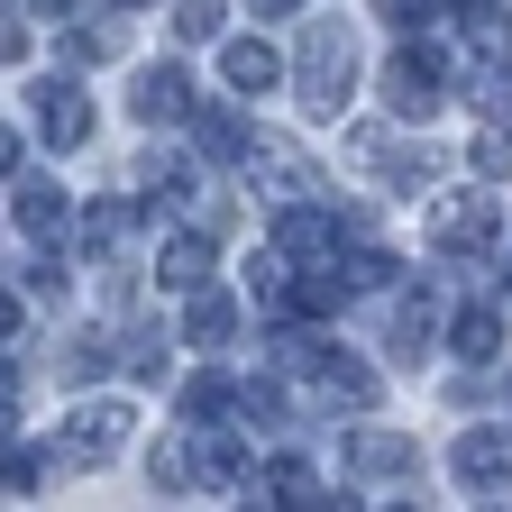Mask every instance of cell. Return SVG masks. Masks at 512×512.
<instances>
[{
	"mask_svg": "<svg viewBox=\"0 0 512 512\" xmlns=\"http://www.w3.org/2000/svg\"><path fill=\"white\" fill-rule=\"evenodd\" d=\"M10 330H19V293H0V348H10Z\"/></svg>",
	"mask_w": 512,
	"mask_h": 512,
	"instance_id": "cell-36",
	"label": "cell"
},
{
	"mask_svg": "<svg viewBox=\"0 0 512 512\" xmlns=\"http://www.w3.org/2000/svg\"><path fill=\"white\" fill-rule=\"evenodd\" d=\"M256 19H293V10H311V0H247Z\"/></svg>",
	"mask_w": 512,
	"mask_h": 512,
	"instance_id": "cell-34",
	"label": "cell"
},
{
	"mask_svg": "<svg viewBox=\"0 0 512 512\" xmlns=\"http://www.w3.org/2000/svg\"><path fill=\"white\" fill-rule=\"evenodd\" d=\"M64 64H74V74L83 64H110V37L101 28H64Z\"/></svg>",
	"mask_w": 512,
	"mask_h": 512,
	"instance_id": "cell-28",
	"label": "cell"
},
{
	"mask_svg": "<svg viewBox=\"0 0 512 512\" xmlns=\"http://www.w3.org/2000/svg\"><path fill=\"white\" fill-rule=\"evenodd\" d=\"M183 128H192V147L220 156V165H238V156H247V119H238L229 101H192V110H183Z\"/></svg>",
	"mask_w": 512,
	"mask_h": 512,
	"instance_id": "cell-16",
	"label": "cell"
},
{
	"mask_svg": "<svg viewBox=\"0 0 512 512\" xmlns=\"http://www.w3.org/2000/svg\"><path fill=\"white\" fill-rule=\"evenodd\" d=\"M220 19H229L220 0H174V37H183V46H211V37H220Z\"/></svg>",
	"mask_w": 512,
	"mask_h": 512,
	"instance_id": "cell-24",
	"label": "cell"
},
{
	"mask_svg": "<svg viewBox=\"0 0 512 512\" xmlns=\"http://www.w3.org/2000/svg\"><path fill=\"white\" fill-rule=\"evenodd\" d=\"M494 238H503V202H485V192H448L430 211V247L439 256H485Z\"/></svg>",
	"mask_w": 512,
	"mask_h": 512,
	"instance_id": "cell-4",
	"label": "cell"
},
{
	"mask_svg": "<svg viewBox=\"0 0 512 512\" xmlns=\"http://www.w3.org/2000/svg\"><path fill=\"white\" fill-rule=\"evenodd\" d=\"M19 174V128H0V183Z\"/></svg>",
	"mask_w": 512,
	"mask_h": 512,
	"instance_id": "cell-35",
	"label": "cell"
},
{
	"mask_svg": "<svg viewBox=\"0 0 512 512\" xmlns=\"http://www.w3.org/2000/svg\"><path fill=\"white\" fill-rule=\"evenodd\" d=\"M119 10H147V0H119Z\"/></svg>",
	"mask_w": 512,
	"mask_h": 512,
	"instance_id": "cell-38",
	"label": "cell"
},
{
	"mask_svg": "<svg viewBox=\"0 0 512 512\" xmlns=\"http://www.w3.org/2000/svg\"><path fill=\"white\" fill-rule=\"evenodd\" d=\"M238 165H247V183L266 192L275 211H284V202H330V192H320V165H311L302 147H284V138H266V147L247 138V156H238Z\"/></svg>",
	"mask_w": 512,
	"mask_h": 512,
	"instance_id": "cell-3",
	"label": "cell"
},
{
	"mask_svg": "<svg viewBox=\"0 0 512 512\" xmlns=\"http://www.w3.org/2000/svg\"><path fill=\"white\" fill-rule=\"evenodd\" d=\"M229 330H238V311L202 284V293H183V348H229Z\"/></svg>",
	"mask_w": 512,
	"mask_h": 512,
	"instance_id": "cell-18",
	"label": "cell"
},
{
	"mask_svg": "<svg viewBox=\"0 0 512 512\" xmlns=\"http://www.w3.org/2000/svg\"><path fill=\"white\" fill-rule=\"evenodd\" d=\"M128 110H138L147 128L183 119V110H192V64H147V74L128 83Z\"/></svg>",
	"mask_w": 512,
	"mask_h": 512,
	"instance_id": "cell-10",
	"label": "cell"
},
{
	"mask_svg": "<svg viewBox=\"0 0 512 512\" xmlns=\"http://www.w3.org/2000/svg\"><path fill=\"white\" fill-rule=\"evenodd\" d=\"M394 275H403V266H394L384 247H357V256H348V284H366V293H384Z\"/></svg>",
	"mask_w": 512,
	"mask_h": 512,
	"instance_id": "cell-27",
	"label": "cell"
},
{
	"mask_svg": "<svg viewBox=\"0 0 512 512\" xmlns=\"http://www.w3.org/2000/svg\"><path fill=\"white\" fill-rule=\"evenodd\" d=\"M458 28H467V46H503V37H512L494 0H458Z\"/></svg>",
	"mask_w": 512,
	"mask_h": 512,
	"instance_id": "cell-26",
	"label": "cell"
},
{
	"mask_svg": "<svg viewBox=\"0 0 512 512\" xmlns=\"http://www.w3.org/2000/svg\"><path fill=\"white\" fill-rule=\"evenodd\" d=\"M19 55H28V28L10 19V0H0V64H19Z\"/></svg>",
	"mask_w": 512,
	"mask_h": 512,
	"instance_id": "cell-32",
	"label": "cell"
},
{
	"mask_svg": "<svg viewBox=\"0 0 512 512\" xmlns=\"http://www.w3.org/2000/svg\"><path fill=\"white\" fill-rule=\"evenodd\" d=\"M28 119H37V138L64 156V147H83L92 138V101H83V83H28Z\"/></svg>",
	"mask_w": 512,
	"mask_h": 512,
	"instance_id": "cell-6",
	"label": "cell"
},
{
	"mask_svg": "<svg viewBox=\"0 0 512 512\" xmlns=\"http://www.w3.org/2000/svg\"><path fill=\"white\" fill-rule=\"evenodd\" d=\"M128 430H138V412H128V403H83L74 421H64L55 458H64V467H101V458H119V448H128Z\"/></svg>",
	"mask_w": 512,
	"mask_h": 512,
	"instance_id": "cell-5",
	"label": "cell"
},
{
	"mask_svg": "<svg viewBox=\"0 0 512 512\" xmlns=\"http://www.w3.org/2000/svg\"><path fill=\"white\" fill-rule=\"evenodd\" d=\"M275 247L293 256V266L330 256V247H339V220H330V202H284V211H275Z\"/></svg>",
	"mask_w": 512,
	"mask_h": 512,
	"instance_id": "cell-11",
	"label": "cell"
},
{
	"mask_svg": "<svg viewBox=\"0 0 512 512\" xmlns=\"http://www.w3.org/2000/svg\"><path fill=\"white\" fill-rule=\"evenodd\" d=\"M467 165H476L485 183H503V174H512V138H503V128H494V119L476 128V147H467Z\"/></svg>",
	"mask_w": 512,
	"mask_h": 512,
	"instance_id": "cell-25",
	"label": "cell"
},
{
	"mask_svg": "<svg viewBox=\"0 0 512 512\" xmlns=\"http://www.w3.org/2000/svg\"><path fill=\"white\" fill-rule=\"evenodd\" d=\"M430 330H439V293H430V284H412V302H394V348H403V357H421V348H430Z\"/></svg>",
	"mask_w": 512,
	"mask_h": 512,
	"instance_id": "cell-20",
	"label": "cell"
},
{
	"mask_svg": "<svg viewBox=\"0 0 512 512\" xmlns=\"http://www.w3.org/2000/svg\"><path fill=\"white\" fill-rule=\"evenodd\" d=\"M448 467H458V485H467V494H503V485H512V430H503V421H485V430H458Z\"/></svg>",
	"mask_w": 512,
	"mask_h": 512,
	"instance_id": "cell-8",
	"label": "cell"
},
{
	"mask_svg": "<svg viewBox=\"0 0 512 512\" xmlns=\"http://www.w3.org/2000/svg\"><path fill=\"white\" fill-rule=\"evenodd\" d=\"M128 357H138V375H165V339H156V330H138V348H128Z\"/></svg>",
	"mask_w": 512,
	"mask_h": 512,
	"instance_id": "cell-33",
	"label": "cell"
},
{
	"mask_svg": "<svg viewBox=\"0 0 512 512\" xmlns=\"http://www.w3.org/2000/svg\"><path fill=\"white\" fill-rule=\"evenodd\" d=\"M220 412H238V394H229L220 375H192V384H183V421H192V430H211Z\"/></svg>",
	"mask_w": 512,
	"mask_h": 512,
	"instance_id": "cell-23",
	"label": "cell"
},
{
	"mask_svg": "<svg viewBox=\"0 0 512 512\" xmlns=\"http://www.w3.org/2000/svg\"><path fill=\"white\" fill-rule=\"evenodd\" d=\"M467 101H476V119L512 128V37H503V46H476V64H467Z\"/></svg>",
	"mask_w": 512,
	"mask_h": 512,
	"instance_id": "cell-12",
	"label": "cell"
},
{
	"mask_svg": "<svg viewBox=\"0 0 512 512\" xmlns=\"http://www.w3.org/2000/svg\"><path fill=\"white\" fill-rule=\"evenodd\" d=\"M439 83H448V55L439 46H403L394 64H384V101H394L403 119H430L439 110Z\"/></svg>",
	"mask_w": 512,
	"mask_h": 512,
	"instance_id": "cell-7",
	"label": "cell"
},
{
	"mask_svg": "<svg viewBox=\"0 0 512 512\" xmlns=\"http://www.w3.org/2000/svg\"><path fill=\"white\" fill-rule=\"evenodd\" d=\"M110 366V339H74V348H64V375H74V384H92Z\"/></svg>",
	"mask_w": 512,
	"mask_h": 512,
	"instance_id": "cell-29",
	"label": "cell"
},
{
	"mask_svg": "<svg viewBox=\"0 0 512 512\" xmlns=\"http://www.w3.org/2000/svg\"><path fill=\"white\" fill-rule=\"evenodd\" d=\"M275 366H284V375H302L320 403H348V412H375V394H384L375 366H357L348 348H320V339H302V330H293V339H275Z\"/></svg>",
	"mask_w": 512,
	"mask_h": 512,
	"instance_id": "cell-2",
	"label": "cell"
},
{
	"mask_svg": "<svg viewBox=\"0 0 512 512\" xmlns=\"http://www.w3.org/2000/svg\"><path fill=\"white\" fill-rule=\"evenodd\" d=\"M348 467H357V476H412L421 448H412L403 430H348Z\"/></svg>",
	"mask_w": 512,
	"mask_h": 512,
	"instance_id": "cell-17",
	"label": "cell"
},
{
	"mask_svg": "<svg viewBox=\"0 0 512 512\" xmlns=\"http://www.w3.org/2000/svg\"><path fill=\"white\" fill-rule=\"evenodd\" d=\"M128 229H138V202H92V211H83V256H92V266H101V256H119Z\"/></svg>",
	"mask_w": 512,
	"mask_h": 512,
	"instance_id": "cell-19",
	"label": "cell"
},
{
	"mask_svg": "<svg viewBox=\"0 0 512 512\" xmlns=\"http://www.w3.org/2000/svg\"><path fill=\"white\" fill-rule=\"evenodd\" d=\"M211 266H220L211 229H183V238H165V256H156V284H165V293H202Z\"/></svg>",
	"mask_w": 512,
	"mask_h": 512,
	"instance_id": "cell-13",
	"label": "cell"
},
{
	"mask_svg": "<svg viewBox=\"0 0 512 512\" xmlns=\"http://www.w3.org/2000/svg\"><path fill=\"white\" fill-rule=\"evenodd\" d=\"M458 357H467V366H494V357H503V311H485V302L458 311Z\"/></svg>",
	"mask_w": 512,
	"mask_h": 512,
	"instance_id": "cell-21",
	"label": "cell"
},
{
	"mask_svg": "<svg viewBox=\"0 0 512 512\" xmlns=\"http://www.w3.org/2000/svg\"><path fill=\"white\" fill-rule=\"evenodd\" d=\"M19 229H28L37 247H55L64 229H74V192L46 183V174H28V183H19Z\"/></svg>",
	"mask_w": 512,
	"mask_h": 512,
	"instance_id": "cell-14",
	"label": "cell"
},
{
	"mask_svg": "<svg viewBox=\"0 0 512 512\" xmlns=\"http://www.w3.org/2000/svg\"><path fill=\"white\" fill-rule=\"evenodd\" d=\"M147 202H165V211H192V202H202V174H192L183 156H156V165H147Z\"/></svg>",
	"mask_w": 512,
	"mask_h": 512,
	"instance_id": "cell-22",
	"label": "cell"
},
{
	"mask_svg": "<svg viewBox=\"0 0 512 512\" xmlns=\"http://www.w3.org/2000/svg\"><path fill=\"white\" fill-rule=\"evenodd\" d=\"M19 284H28V293H37V302H55V293H64V266H55V256H37V266H28V275H19Z\"/></svg>",
	"mask_w": 512,
	"mask_h": 512,
	"instance_id": "cell-30",
	"label": "cell"
},
{
	"mask_svg": "<svg viewBox=\"0 0 512 512\" xmlns=\"http://www.w3.org/2000/svg\"><path fill=\"white\" fill-rule=\"evenodd\" d=\"M375 10H384V19H394V28H421V19L439 10V0H375Z\"/></svg>",
	"mask_w": 512,
	"mask_h": 512,
	"instance_id": "cell-31",
	"label": "cell"
},
{
	"mask_svg": "<svg viewBox=\"0 0 512 512\" xmlns=\"http://www.w3.org/2000/svg\"><path fill=\"white\" fill-rule=\"evenodd\" d=\"M220 74H229V92L247 101V92H275V83H284V55H275L266 37H229V46H220Z\"/></svg>",
	"mask_w": 512,
	"mask_h": 512,
	"instance_id": "cell-15",
	"label": "cell"
},
{
	"mask_svg": "<svg viewBox=\"0 0 512 512\" xmlns=\"http://www.w3.org/2000/svg\"><path fill=\"white\" fill-rule=\"evenodd\" d=\"M28 10H46V19H74V0H28Z\"/></svg>",
	"mask_w": 512,
	"mask_h": 512,
	"instance_id": "cell-37",
	"label": "cell"
},
{
	"mask_svg": "<svg viewBox=\"0 0 512 512\" xmlns=\"http://www.w3.org/2000/svg\"><path fill=\"white\" fill-rule=\"evenodd\" d=\"M183 476L202 485V494H247V485H256L247 448H238V439H220V421H211L202 439H183Z\"/></svg>",
	"mask_w": 512,
	"mask_h": 512,
	"instance_id": "cell-9",
	"label": "cell"
},
{
	"mask_svg": "<svg viewBox=\"0 0 512 512\" xmlns=\"http://www.w3.org/2000/svg\"><path fill=\"white\" fill-rule=\"evenodd\" d=\"M293 92H302L311 119H339L348 110V92H357V37L339 19H311V37L293 46Z\"/></svg>",
	"mask_w": 512,
	"mask_h": 512,
	"instance_id": "cell-1",
	"label": "cell"
}]
</instances>
